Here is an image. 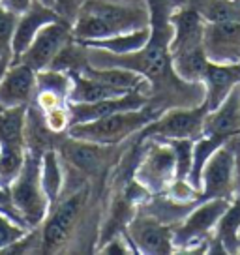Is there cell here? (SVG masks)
I'll return each mask as SVG.
<instances>
[{
	"mask_svg": "<svg viewBox=\"0 0 240 255\" xmlns=\"http://www.w3.org/2000/svg\"><path fill=\"white\" fill-rule=\"evenodd\" d=\"M43 117H45L47 126L55 133H66L68 128L72 126V117H70V107L68 105H60V107H55V109H49V111L43 113Z\"/></svg>",
	"mask_w": 240,
	"mask_h": 255,
	"instance_id": "836d02e7",
	"label": "cell"
},
{
	"mask_svg": "<svg viewBox=\"0 0 240 255\" xmlns=\"http://www.w3.org/2000/svg\"><path fill=\"white\" fill-rule=\"evenodd\" d=\"M26 146H11L6 144L0 150V188H8L9 182L19 175L24 163Z\"/></svg>",
	"mask_w": 240,
	"mask_h": 255,
	"instance_id": "f1b7e54d",
	"label": "cell"
},
{
	"mask_svg": "<svg viewBox=\"0 0 240 255\" xmlns=\"http://www.w3.org/2000/svg\"><path fill=\"white\" fill-rule=\"evenodd\" d=\"M72 77V90H70V102L72 104H88V102H100L107 98L126 94V90L115 88L107 83H102L98 79H92L85 73H70Z\"/></svg>",
	"mask_w": 240,
	"mask_h": 255,
	"instance_id": "603a6c76",
	"label": "cell"
},
{
	"mask_svg": "<svg viewBox=\"0 0 240 255\" xmlns=\"http://www.w3.org/2000/svg\"><path fill=\"white\" fill-rule=\"evenodd\" d=\"M203 199H235V137L207 159L201 175Z\"/></svg>",
	"mask_w": 240,
	"mask_h": 255,
	"instance_id": "ba28073f",
	"label": "cell"
},
{
	"mask_svg": "<svg viewBox=\"0 0 240 255\" xmlns=\"http://www.w3.org/2000/svg\"><path fill=\"white\" fill-rule=\"evenodd\" d=\"M9 64H11V58H0V79L4 77L6 70L9 68Z\"/></svg>",
	"mask_w": 240,
	"mask_h": 255,
	"instance_id": "f35d334b",
	"label": "cell"
},
{
	"mask_svg": "<svg viewBox=\"0 0 240 255\" xmlns=\"http://www.w3.org/2000/svg\"><path fill=\"white\" fill-rule=\"evenodd\" d=\"M240 254V197L231 199L208 242V254Z\"/></svg>",
	"mask_w": 240,
	"mask_h": 255,
	"instance_id": "ffe728a7",
	"label": "cell"
},
{
	"mask_svg": "<svg viewBox=\"0 0 240 255\" xmlns=\"http://www.w3.org/2000/svg\"><path fill=\"white\" fill-rule=\"evenodd\" d=\"M11 207L28 227H40L47 218L51 203L41 186V154L26 150L19 175L6 188Z\"/></svg>",
	"mask_w": 240,
	"mask_h": 255,
	"instance_id": "3957f363",
	"label": "cell"
},
{
	"mask_svg": "<svg viewBox=\"0 0 240 255\" xmlns=\"http://www.w3.org/2000/svg\"><path fill=\"white\" fill-rule=\"evenodd\" d=\"M70 90H72L70 73L41 70L36 73V94H34L32 104L43 113L60 105H68Z\"/></svg>",
	"mask_w": 240,
	"mask_h": 255,
	"instance_id": "d6986e66",
	"label": "cell"
},
{
	"mask_svg": "<svg viewBox=\"0 0 240 255\" xmlns=\"http://www.w3.org/2000/svg\"><path fill=\"white\" fill-rule=\"evenodd\" d=\"M98 254H107V255H129V254H135V250L131 246L129 242L128 235L122 233V235H117L109 239L107 242H104L102 246L96 250Z\"/></svg>",
	"mask_w": 240,
	"mask_h": 255,
	"instance_id": "e575fe53",
	"label": "cell"
},
{
	"mask_svg": "<svg viewBox=\"0 0 240 255\" xmlns=\"http://www.w3.org/2000/svg\"><path fill=\"white\" fill-rule=\"evenodd\" d=\"M17 15L0 6V58H11V40L15 30Z\"/></svg>",
	"mask_w": 240,
	"mask_h": 255,
	"instance_id": "1f68e13d",
	"label": "cell"
},
{
	"mask_svg": "<svg viewBox=\"0 0 240 255\" xmlns=\"http://www.w3.org/2000/svg\"><path fill=\"white\" fill-rule=\"evenodd\" d=\"M205 51L212 62H240V21L207 23Z\"/></svg>",
	"mask_w": 240,
	"mask_h": 255,
	"instance_id": "4fadbf2b",
	"label": "cell"
},
{
	"mask_svg": "<svg viewBox=\"0 0 240 255\" xmlns=\"http://www.w3.org/2000/svg\"><path fill=\"white\" fill-rule=\"evenodd\" d=\"M64 19L55 8L43 4L41 0H34V4L24 11L23 15L17 17L15 30H13V40H11V64H15L21 55L28 49L36 38V34L45 26V24Z\"/></svg>",
	"mask_w": 240,
	"mask_h": 255,
	"instance_id": "7c38bea8",
	"label": "cell"
},
{
	"mask_svg": "<svg viewBox=\"0 0 240 255\" xmlns=\"http://www.w3.org/2000/svg\"><path fill=\"white\" fill-rule=\"evenodd\" d=\"M34 4V0H0V6L4 9H8L13 15H23L26 9Z\"/></svg>",
	"mask_w": 240,
	"mask_h": 255,
	"instance_id": "8d00e7d4",
	"label": "cell"
},
{
	"mask_svg": "<svg viewBox=\"0 0 240 255\" xmlns=\"http://www.w3.org/2000/svg\"><path fill=\"white\" fill-rule=\"evenodd\" d=\"M88 66V47L85 43L77 41L75 38L66 43L58 51V55L53 58V62L47 70H56L64 73H77L83 72Z\"/></svg>",
	"mask_w": 240,
	"mask_h": 255,
	"instance_id": "83f0119b",
	"label": "cell"
},
{
	"mask_svg": "<svg viewBox=\"0 0 240 255\" xmlns=\"http://www.w3.org/2000/svg\"><path fill=\"white\" fill-rule=\"evenodd\" d=\"M240 83V62H208L203 75L205 87V105L214 111L229 96L233 88Z\"/></svg>",
	"mask_w": 240,
	"mask_h": 255,
	"instance_id": "ac0fdd59",
	"label": "cell"
},
{
	"mask_svg": "<svg viewBox=\"0 0 240 255\" xmlns=\"http://www.w3.org/2000/svg\"><path fill=\"white\" fill-rule=\"evenodd\" d=\"M143 144V156L137 163L133 178L143 184L150 195L165 193V190L176 178L175 150L167 141L158 139H146Z\"/></svg>",
	"mask_w": 240,
	"mask_h": 255,
	"instance_id": "52a82bcc",
	"label": "cell"
},
{
	"mask_svg": "<svg viewBox=\"0 0 240 255\" xmlns=\"http://www.w3.org/2000/svg\"><path fill=\"white\" fill-rule=\"evenodd\" d=\"M131 246L135 254L144 255H165L175 254L173 244V227H169L154 216L146 214L143 208L137 207L135 216L126 227Z\"/></svg>",
	"mask_w": 240,
	"mask_h": 255,
	"instance_id": "9c48e42d",
	"label": "cell"
},
{
	"mask_svg": "<svg viewBox=\"0 0 240 255\" xmlns=\"http://www.w3.org/2000/svg\"><path fill=\"white\" fill-rule=\"evenodd\" d=\"M235 2H237V4H240V0H235Z\"/></svg>",
	"mask_w": 240,
	"mask_h": 255,
	"instance_id": "60d3db41",
	"label": "cell"
},
{
	"mask_svg": "<svg viewBox=\"0 0 240 255\" xmlns=\"http://www.w3.org/2000/svg\"><path fill=\"white\" fill-rule=\"evenodd\" d=\"M208 115V107L205 104L197 107H173L163 111L148 122L146 126L135 135L137 141H146V139H197L203 135V124Z\"/></svg>",
	"mask_w": 240,
	"mask_h": 255,
	"instance_id": "8992f818",
	"label": "cell"
},
{
	"mask_svg": "<svg viewBox=\"0 0 240 255\" xmlns=\"http://www.w3.org/2000/svg\"><path fill=\"white\" fill-rule=\"evenodd\" d=\"M58 152L68 165L79 169L83 175H87L92 182H104L105 176L113 171V167L122 158L120 144H100L90 141L73 139L66 133Z\"/></svg>",
	"mask_w": 240,
	"mask_h": 255,
	"instance_id": "5b68a950",
	"label": "cell"
},
{
	"mask_svg": "<svg viewBox=\"0 0 240 255\" xmlns=\"http://www.w3.org/2000/svg\"><path fill=\"white\" fill-rule=\"evenodd\" d=\"M229 199H203L190 210L182 223H178L173 229V244L175 252H188L195 254L208 252V242L216 229L218 222L225 208L229 207Z\"/></svg>",
	"mask_w": 240,
	"mask_h": 255,
	"instance_id": "277c9868",
	"label": "cell"
},
{
	"mask_svg": "<svg viewBox=\"0 0 240 255\" xmlns=\"http://www.w3.org/2000/svg\"><path fill=\"white\" fill-rule=\"evenodd\" d=\"M165 193L180 203H199L201 201V190H197L188 178H175L165 190Z\"/></svg>",
	"mask_w": 240,
	"mask_h": 255,
	"instance_id": "d6a6232c",
	"label": "cell"
},
{
	"mask_svg": "<svg viewBox=\"0 0 240 255\" xmlns=\"http://www.w3.org/2000/svg\"><path fill=\"white\" fill-rule=\"evenodd\" d=\"M92 197V182L83 188L62 193L51 207L47 218L41 223L40 254H58L68 250L85 223V212Z\"/></svg>",
	"mask_w": 240,
	"mask_h": 255,
	"instance_id": "6da1fadb",
	"label": "cell"
},
{
	"mask_svg": "<svg viewBox=\"0 0 240 255\" xmlns=\"http://www.w3.org/2000/svg\"><path fill=\"white\" fill-rule=\"evenodd\" d=\"M28 231H30V227L15 222L11 216H6L0 210V252L4 248L11 246L19 239H23Z\"/></svg>",
	"mask_w": 240,
	"mask_h": 255,
	"instance_id": "4dcf8cb0",
	"label": "cell"
},
{
	"mask_svg": "<svg viewBox=\"0 0 240 255\" xmlns=\"http://www.w3.org/2000/svg\"><path fill=\"white\" fill-rule=\"evenodd\" d=\"M81 73H85L92 79H98L102 83H107L115 88L120 90H137V92H143L148 96L150 90V83L146 81V77H143L141 73L126 70V68H94V66H87Z\"/></svg>",
	"mask_w": 240,
	"mask_h": 255,
	"instance_id": "7402d4cb",
	"label": "cell"
},
{
	"mask_svg": "<svg viewBox=\"0 0 240 255\" xmlns=\"http://www.w3.org/2000/svg\"><path fill=\"white\" fill-rule=\"evenodd\" d=\"M173 6H175V9H180V8H190L192 6V0H169Z\"/></svg>",
	"mask_w": 240,
	"mask_h": 255,
	"instance_id": "74e56055",
	"label": "cell"
},
{
	"mask_svg": "<svg viewBox=\"0 0 240 255\" xmlns=\"http://www.w3.org/2000/svg\"><path fill=\"white\" fill-rule=\"evenodd\" d=\"M115 2H124V4H137V6H146L144 0H115Z\"/></svg>",
	"mask_w": 240,
	"mask_h": 255,
	"instance_id": "ab89813d",
	"label": "cell"
},
{
	"mask_svg": "<svg viewBox=\"0 0 240 255\" xmlns=\"http://www.w3.org/2000/svg\"><path fill=\"white\" fill-rule=\"evenodd\" d=\"M66 133H55L45 122L43 113L30 104L26 107V117H24V146L26 150L40 152L43 154L45 150L56 148L62 143Z\"/></svg>",
	"mask_w": 240,
	"mask_h": 255,
	"instance_id": "44dd1931",
	"label": "cell"
},
{
	"mask_svg": "<svg viewBox=\"0 0 240 255\" xmlns=\"http://www.w3.org/2000/svg\"><path fill=\"white\" fill-rule=\"evenodd\" d=\"M176 158V178H188L193 165V139H165Z\"/></svg>",
	"mask_w": 240,
	"mask_h": 255,
	"instance_id": "f546056e",
	"label": "cell"
},
{
	"mask_svg": "<svg viewBox=\"0 0 240 255\" xmlns=\"http://www.w3.org/2000/svg\"><path fill=\"white\" fill-rule=\"evenodd\" d=\"M64 180L66 169L60 152L56 150V148L45 150L41 154V186H43V191L47 195L51 207L60 199L62 190H64Z\"/></svg>",
	"mask_w": 240,
	"mask_h": 255,
	"instance_id": "cb8c5ba5",
	"label": "cell"
},
{
	"mask_svg": "<svg viewBox=\"0 0 240 255\" xmlns=\"http://www.w3.org/2000/svg\"><path fill=\"white\" fill-rule=\"evenodd\" d=\"M148 38H150V26L129 32H120V34L109 36V38H104V40L85 41V45L104 49V51L113 53V55H129V53H135L139 49H143L146 45Z\"/></svg>",
	"mask_w": 240,
	"mask_h": 255,
	"instance_id": "d4e9b609",
	"label": "cell"
},
{
	"mask_svg": "<svg viewBox=\"0 0 240 255\" xmlns=\"http://www.w3.org/2000/svg\"><path fill=\"white\" fill-rule=\"evenodd\" d=\"M171 60H173V70L176 75L188 83H203V75L210 62L205 47L188 49L182 53L171 55Z\"/></svg>",
	"mask_w": 240,
	"mask_h": 255,
	"instance_id": "484cf974",
	"label": "cell"
},
{
	"mask_svg": "<svg viewBox=\"0 0 240 255\" xmlns=\"http://www.w3.org/2000/svg\"><path fill=\"white\" fill-rule=\"evenodd\" d=\"M148 104V96L143 92H126L117 98H107V100H100V102H88V104H72L68 102L70 107V117H72V124H81V122H88V120H96L107 115L119 111H129V109H141Z\"/></svg>",
	"mask_w": 240,
	"mask_h": 255,
	"instance_id": "5bb4252c",
	"label": "cell"
},
{
	"mask_svg": "<svg viewBox=\"0 0 240 255\" xmlns=\"http://www.w3.org/2000/svg\"><path fill=\"white\" fill-rule=\"evenodd\" d=\"M203 135L216 137L222 141L240 135V83L214 111H208L203 124Z\"/></svg>",
	"mask_w": 240,
	"mask_h": 255,
	"instance_id": "2e32d148",
	"label": "cell"
},
{
	"mask_svg": "<svg viewBox=\"0 0 240 255\" xmlns=\"http://www.w3.org/2000/svg\"><path fill=\"white\" fill-rule=\"evenodd\" d=\"M158 117H160L158 111H154L152 107L146 104L141 109L119 111L102 117V119L72 124L66 133L73 139L90 141V143L124 144L126 141H131L148 122H152Z\"/></svg>",
	"mask_w": 240,
	"mask_h": 255,
	"instance_id": "7a4b0ae2",
	"label": "cell"
},
{
	"mask_svg": "<svg viewBox=\"0 0 240 255\" xmlns=\"http://www.w3.org/2000/svg\"><path fill=\"white\" fill-rule=\"evenodd\" d=\"M83 0H55V9L60 13V17H64L66 21L73 23V19L79 11V6Z\"/></svg>",
	"mask_w": 240,
	"mask_h": 255,
	"instance_id": "d590c367",
	"label": "cell"
},
{
	"mask_svg": "<svg viewBox=\"0 0 240 255\" xmlns=\"http://www.w3.org/2000/svg\"><path fill=\"white\" fill-rule=\"evenodd\" d=\"M26 107H0V144L24 146V117Z\"/></svg>",
	"mask_w": 240,
	"mask_h": 255,
	"instance_id": "4316f807",
	"label": "cell"
},
{
	"mask_svg": "<svg viewBox=\"0 0 240 255\" xmlns=\"http://www.w3.org/2000/svg\"><path fill=\"white\" fill-rule=\"evenodd\" d=\"M79 9L102 17L115 26H119L122 32L150 26V13L146 6L124 4L115 0H83Z\"/></svg>",
	"mask_w": 240,
	"mask_h": 255,
	"instance_id": "8fae6325",
	"label": "cell"
},
{
	"mask_svg": "<svg viewBox=\"0 0 240 255\" xmlns=\"http://www.w3.org/2000/svg\"><path fill=\"white\" fill-rule=\"evenodd\" d=\"M72 38L73 34L70 21H66V19L53 21V23L45 24L36 34L32 43L28 45V49L21 55V58L17 62L26 64L36 73L41 72V70H47L53 62V58L58 55V51L64 47Z\"/></svg>",
	"mask_w": 240,
	"mask_h": 255,
	"instance_id": "30bf717a",
	"label": "cell"
},
{
	"mask_svg": "<svg viewBox=\"0 0 240 255\" xmlns=\"http://www.w3.org/2000/svg\"><path fill=\"white\" fill-rule=\"evenodd\" d=\"M36 94V72L26 64H9L0 79V107L30 105Z\"/></svg>",
	"mask_w": 240,
	"mask_h": 255,
	"instance_id": "9a60e30c",
	"label": "cell"
},
{
	"mask_svg": "<svg viewBox=\"0 0 240 255\" xmlns=\"http://www.w3.org/2000/svg\"><path fill=\"white\" fill-rule=\"evenodd\" d=\"M173 24V40H171V55L182 53L188 49L205 47V26L207 21L203 19L197 9L180 8L175 9L171 15Z\"/></svg>",
	"mask_w": 240,
	"mask_h": 255,
	"instance_id": "e0dca14e",
	"label": "cell"
}]
</instances>
